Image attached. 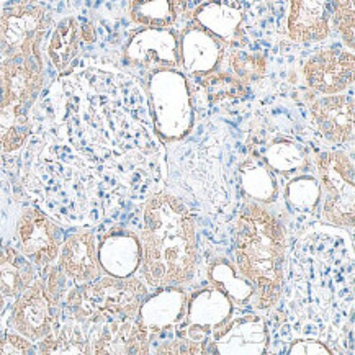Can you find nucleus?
<instances>
[{
    "mask_svg": "<svg viewBox=\"0 0 355 355\" xmlns=\"http://www.w3.org/2000/svg\"><path fill=\"white\" fill-rule=\"evenodd\" d=\"M321 185L322 218L338 227H354L355 177L352 157L345 151H324L315 159Z\"/></svg>",
    "mask_w": 355,
    "mask_h": 355,
    "instance_id": "obj_5",
    "label": "nucleus"
},
{
    "mask_svg": "<svg viewBox=\"0 0 355 355\" xmlns=\"http://www.w3.org/2000/svg\"><path fill=\"white\" fill-rule=\"evenodd\" d=\"M149 286L141 277L102 274L84 285H72L62 303V316L92 327L113 320L136 318Z\"/></svg>",
    "mask_w": 355,
    "mask_h": 355,
    "instance_id": "obj_3",
    "label": "nucleus"
},
{
    "mask_svg": "<svg viewBox=\"0 0 355 355\" xmlns=\"http://www.w3.org/2000/svg\"><path fill=\"white\" fill-rule=\"evenodd\" d=\"M355 56L347 48H322L313 53L303 64V79L318 95H332L354 84Z\"/></svg>",
    "mask_w": 355,
    "mask_h": 355,
    "instance_id": "obj_12",
    "label": "nucleus"
},
{
    "mask_svg": "<svg viewBox=\"0 0 355 355\" xmlns=\"http://www.w3.org/2000/svg\"><path fill=\"white\" fill-rule=\"evenodd\" d=\"M125 58L146 71L179 69V35L174 28H139L130 36Z\"/></svg>",
    "mask_w": 355,
    "mask_h": 355,
    "instance_id": "obj_14",
    "label": "nucleus"
},
{
    "mask_svg": "<svg viewBox=\"0 0 355 355\" xmlns=\"http://www.w3.org/2000/svg\"><path fill=\"white\" fill-rule=\"evenodd\" d=\"M149 113L164 143L185 139L193 128V98L187 76L179 69H157L148 79Z\"/></svg>",
    "mask_w": 355,
    "mask_h": 355,
    "instance_id": "obj_4",
    "label": "nucleus"
},
{
    "mask_svg": "<svg viewBox=\"0 0 355 355\" xmlns=\"http://www.w3.org/2000/svg\"><path fill=\"white\" fill-rule=\"evenodd\" d=\"M90 349L95 355H148L151 338L136 318L113 320L90 327Z\"/></svg>",
    "mask_w": 355,
    "mask_h": 355,
    "instance_id": "obj_16",
    "label": "nucleus"
},
{
    "mask_svg": "<svg viewBox=\"0 0 355 355\" xmlns=\"http://www.w3.org/2000/svg\"><path fill=\"white\" fill-rule=\"evenodd\" d=\"M239 184L249 202L267 207L279 198L280 187L277 174L259 156H249L241 162Z\"/></svg>",
    "mask_w": 355,
    "mask_h": 355,
    "instance_id": "obj_22",
    "label": "nucleus"
},
{
    "mask_svg": "<svg viewBox=\"0 0 355 355\" xmlns=\"http://www.w3.org/2000/svg\"><path fill=\"white\" fill-rule=\"evenodd\" d=\"M0 2H2V0H0Z\"/></svg>",
    "mask_w": 355,
    "mask_h": 355,
    "instance_id": "obj_37",
    "label": "nucleus"
},
{
    "mask_svg": "<svg viewBox=\"0 0 355 355\" xmlns=\"http://www.w3.org/2000/svg\"><path fill=\"white\" fill-rule=\"evenodd\" d=\"M36 344L12 327L0 329V355H33Z\"/></svg>",
    "mask_w": 355,
    "mask_h": 355,
    "instance_id": "obj_33",
    "label": "nucleus"
},
{
    "mask_svg": "<svg viewBox=\"0 0 355 355\" xmlns=\"http://www.w3.org/2000/svg\"><path fill=\"white\" fill-rule=\"evenodd\" d=\"M103 274L112 277H133L141 270L143 245L139 236L125 227H113L97 245Z\"/></svg>",
    "mask_w": 355,
    "mask_h": 355,
    "instance_id": "obj_19",
    "label": "nucleus"
},
{
    "mask_svg": "<svg viewBox=\"0 0 355 355\" xmlns=\"http://www.w3.org/2000/svg\"><path fill=\"white\" fill-rule=\"evenodd\" d=\"M80 38H82V41H85V43H92V41L95 40L94 26L90 24L80 26Z\"/></svg>",
    "mask_w": 355,
    "mask_h": 355,
    "instance_id": "obj_35",
    "label": "nucleus"
},
{
    "mask_svg": "<svg viewBox=\"0 0 355 355\" xmlns=\"http://www.w3.org/2000/svg\"><path fill=\"white\" fill-rule=\"evenodd\" d=\"M227 66L236 77L249 84V82H257L267 76L268 59L259 53L234 51L227 56Z\"/></svg>",
    "mask_w": 355,
    "mask_h": 355,
    "instance_id": "obj_32",
    "label": "nucleus"
},
{
    "mask_svg": "<svg viewBox=\"0 0 355 355\" xmlns=\"http://www.w3.org/2000/svg\"><path fill=\"white\" fill-rule=\"evenodd\" d=\"M205 92L213 103L226 102V100L244 98L248 95V84L236 77L233 72L215 71L211 74L200 77Z\"/></svg>",
    "mask_w": 355,
    "mask_h": 355,
    "instance_id": "obj_31",
    "label": "nucleus"
},
{
    "mask_svg": "<svg viewBox=\"0 0 355 355\" xmlns=\"http://www.w3.org/2000/svg\"><path fill=\"white\" fill-rule=\"evenodd\" d=\"M207 277L210 285L226 293L234 306H245L252 303L256 288L245 277L241 275L236 263L227 257H213L207 266Z\"/></svg>",
    "mask_w": 355,
    "mask_h": 355,
    "instance_id": "obj_26",
    "label": "nucleus"
},
{
    "mask_svg": "<svg viewBox=\"0 0 355 355\" xmlns=\"http://www.w3.org/2000/svg\"><path fill=\"white\" fill-rule=\"evenodd\" d=\"M51 26L46 7L31 2L10 6L0 15V53L3 58L41 56V43Z\"/></svg>",
    "mask_w": 355,
    "mask_h": 355,
    "instance_id": "obj_6",
    "label": "nucleus"
},
{
    "mask_svg": "<svg viewBox=\"0 0 355 355\" xmlns=\"http://www.w3.org/2000/svg\"><path fill=\"white\" fill-rule=\"evenodd\" d=\"M6 306H7V298L0 293V322H2V316L6 313Z\"/></svg>",
    "mask_w": 355,
    "mask_h": 355,
    "instance_id": "obj_36",
    "label": "nucleus"
},
{
    "mask_svg": "<svg viewBox=\"0 0 355 355\" xmlns=\"http://www.w3.org/2000/svg\"><path fill=\"white\" fill-rule=\"evenodd\" d=\"M263 161L275 174L284 177H293L306 171L308 154L295 141L286 138H277L267 146Z\"/></svg>",
    "mask_w": 355,
    "mask_h": 355,
    "instance_id": "obj_28",
    "label": "nucleus"
},
{
    "mask_svg": "<svg viewBox=\"0 0 355 355\" xmlns=\"http://www.w3.org/2000/svg\"><path fill=\"white\" fill-rule=\"evenodd\" d=\"M36 354H92L90 349V327L82 322L66 320L36 343Z\"/></svg>",
    "mask_w": 355,
    "mask_h": 355,
    "instance_id": "obj_25",
    "label": "nucleus"
},
{
    "mask_svg": "<svg viewBox=\"0 0 355 355\" xmlns=\"http://www.w3.org/2000/svg\"><path fill=\"white\" fill-rule=\"evenodd\" d=\"M236 267L256 288L252 304L274 308L285 282L286 234L282 221L263 205L248 202L236 220Z\"/></svg>",
    "mask_w": 355,
    "mask_h": 355,
    "instance_id": "obj_2",
    "label": "nucleus"
},
{
    "mask_svg": "<svg viewBox=\"0 0 355 355\" xmlns=\"http://www.w3.org/2000/svg\"><path fill=\"white\" fill-rule=\"evenodd\" d=\"M234 303L216 286L208 285L187 297L185 318L174 331L175 338L210 343V336L234 315Z\"/></svg>",
    "mask_w": 355,
    "mask_h": 355,
    "instance_id": "obj_8",
    "label": "nucleus"
},
{
    "mask_svg": "<svg viewBox=\"0 0 355 355\" xmlns=\"http://www.w3.org/2000/svg\"><path fill=\"white\" fill-rule=\"evenodd\" d=\"M38 277V267L20 249L0 248V293L7 300L20 297Z\"/></svg>",
    "mask_w": 355,
    "mask_h": 355,
    "instance_id": "obj_23",
    "label": "nucleus"
},
{
    "mask_svg": "<svg viewBox=\"0 0 355 355\" xmlns=\"http://www.w3.org/2000/svg\"><path fill=\"white\" fill-rule=\"evenodd\" d=\"M141 279L149 288L185 286L198 263L197 227L189 207L174 195L159 192L143 207Z\"/></svg>",
    "mask_w": 355,
    "mask_h": 355,
    "instance_id": "obj_1",
    "label": "nucleus"
},
{
    "mask_svg": "<svg viewBox=\"0 0 355 355\" xmlns=\"http://www.w3.org/2000/svg\"><path fill=\"white\" fill-rule=\"evenodd\" d=\"M321 185L316 175L311 174H297L285 185L284 198L286 207L293 213H309L316 211L321 203Z\"/></svg>",
    "mask_w": 355,
    "mask_h": 355,
    "instance_id": "obj_29",
    "label": "nucleus"
},
{
    "mask_svg": "<svg viewBox=\"0 0 355 355\" xmlns=\"http://www.w3.org/2000/svg\"><path fill=\"white\" fill-rule=\"evenodd\" d=\"M290 355H332L331 347L315 339H297L290 344Z\"/></svg>",
    "mask_w": 355,
    "mask_h": 355,
    "instance_id": "obj_34",
    "label": "nucleus"
},
{
    "mask_svg": "<svg viewBox=\"0 0 355 355\" xmlns=\"http://www.w3.org/2000/svg\"><path fill=\"white\" fill-rule=\"evenodd\" d=\"M193 24L215 36L223 46H234L243 40L244 7L236 0H208L192 12Z\"/></svg>",
    "mask_w": 355,
    "mask_h": 355,
    "instance_id": "obj_21",
    "label": "nucleus"
},
{
    "mask_svg": "<svg viewBox=\"0 0 355 355\" xmlns=\"http://www.w3.org/2000/svg\"><path fill=\"white\" fill-rule=\"evenodd\" d=\"M189 0H130L131 21L141 28H174Z\"/></svg>",
    "mask_w": 355,
    "mask_h": 355,
    "instance_id": "obj_24",
    "label": "nucleus"
},
{
    "mask_svg": "<svg viewBox=\"0 0 355 355\" xmlns=\"http://www.w3.org/2000/svg\"><path fill=\"white\" fill-rule=\"evenodd\" d=\"M270 345L267 322L259 313L233 315L210 336L207 354L263 355Z\"/></svg>",
    "mask_w": 355,
    "mask_h": 355,
    "instance_id": "obj_10",
    "label": "nucleus"
},
{
    "mask_svg": "<svg viewBox=\"0 0 355 355\" xmlns=\"http://www.w3.org/2000/svg\"><path fill=\"white\" fill-rule=\"evenodd\" d=\"M313 121L332 144H347L354 136V98L347 94L318 95L309 102Z\"/></svg>",
    "mask_w": 355,
    "mask_h": 355,
    "instance_id": "obj_20",
    "label": "nucleus"
},
{
    "mask_svg": "<svg viewBox=\"0 0 355 355\" xmlns=\"http://www.w3.org/2000/svg\"><path fill=\"white\" fill-rule=\"evenodd\" d=\"M18 249L38 268L56 262L64 234L62 230L38 208H25L17 221Z\"/></svg>",
    "mask_w": 355,
    "mask_h": 355,
    "instance_id": "obj_11",
    "label": "nucleus"
},
{
    "mask_svg": "<svg viewBox=\"0 0 355 355\" xmlns=\"http://www.w3.org/2000/svg\"><path fill=\"white\" fill-rule=\"evenodd\" d=\"M33 133L30 115H21L0 108V153L12 154L20 151Z\"/></svg>",
    "mask_w": 355,
    "mask_h": 355,
    "instance_id": "obj_30",
    "label": "nucleus"
},
{
    "mask_svg": "<svg viewBox=\"0 0 355 355\" xmlns=\"http://www.w3.org/2000/svg\"><path fill=\"white\" fill-rule=\"evenodd\" d=\"M44 87L41 56L3 58L0 62V108L30 115Z\"/></svg>",
    "mask_w": 355,
    "mask_h": 355,
    "instance_id": "obj_7",
    "label": "nucleus"
},
{
    "mask_svg": "<svg viewBox=\"0 0 355 355\" xmlns=\"http://www.w3.org/2000/svg\"><path fill=\"white\" fill-rule=\"evenodd\" d=\"M187 293L184 286L167 285L149 290L139 304L138 320L149 338L157 339L167 332H174L185 318Z\"/></svg>",
    "mask_w": 355,
    "mask_h": 355,
    "instance_id": "obj_15",
    "label": "nucleus"
},
{
    "mask_svg": "<svg viewBox=\"0 0 355 355\" xmlns=\"http://www.w3.org/2000/svg\"><path fill=\"white\" fill-rule=\"evenodd\" d=\"M344 0H288L286 36L297 44L326 41L334 33L336 12Z\"/></svg>",
    "mask_w": 355,
    "mask_h": 355,
    "instance_id": "obj_13",
    "label": "nucleus"
},
{
    "mask_svg": "<svg viewBox=\"0 0 355 355\" xmlns=\"http://www.w3.org/2000/svg\"><path fill=\"white\" fill-rule=\"evenodd\" d=\"M80 25L76 17H64L53 28L49 36L46 54L51 66L59 74L69 69L80 49Z\"/></svg>",
    "mask_w": 355,
    "mask_h": 355,
    "instance_id": "obj_27",
    "label": "nucleus"
},
{
    "mask_svg": "<svg viewBox=\"0 0 355 355\" xmlns=\"http://www.w3.org/2000/svg\"><path fill=\"white\" fill-rule=\"evenodd\" d=\"M98 241L92 231L80 230L64 238L56 263L74 285L89 284L103 274L98 261Z\"/></svg>",
    "mask_w": 355,
    "mask_h": 355,
    "instance_id": "obj_17",
    "label": "nucleus"
},
{
    "mask_svg": "<svg viewBox=\"0 0 355 355\" xmlns=\"http://www.w3.org/2000/svg\"><path fill=\"white\" fill-rule=\"evenodd\" d=\"M225 58V46L193 24L179 35V67L185 76L205 77L215 72Z\"/></svg>",
    "mask_w": 355,
    "mask_h": 355,
    "instance_id": "obj_18",
    "label": "nucleus"
},
{
    "mask_svg": "<svg viewBox=\"0 0 355 355\" xmlns=\"http://www.w3.org/2000/svg\"><path fill=\"white\" fill-rule=\"evenodd\" d=\"M61 316L62 306L49 297L43 279L36 277L33 284L13 302L8 327L36 344L61 322Z\"/></svg>",
    "mask_w": 355,
    "mask_h": 355,
    "instance_id": "obj_9",
    "label": "nucleus"
}]
</instances>
